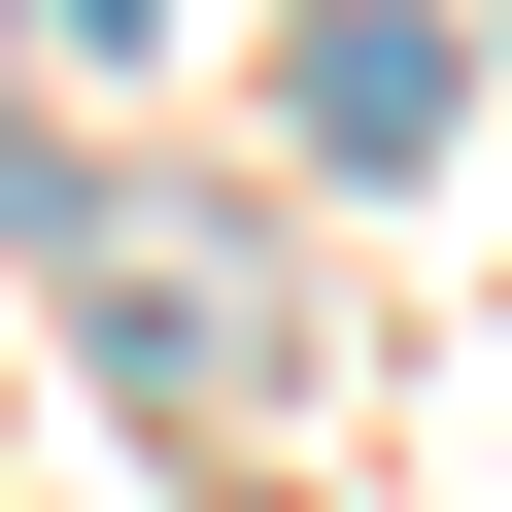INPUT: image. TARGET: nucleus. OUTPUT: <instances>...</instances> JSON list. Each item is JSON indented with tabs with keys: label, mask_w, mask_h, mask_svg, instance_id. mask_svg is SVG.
Instances as JSON below:
<instances>
[{
	"label": "nucleus",
	"mask_w": 512,
	"mask_h": 512,
	"mask_svg": "<svg viewBox=\"0 0 512 512\" xmlns=\"http://www.w3.org/2000/svg\"><path fill=\"white\" fill-rule=\"evenodd\" d=\"M308 137H342V171L444 137V0H308Z\"/></svg>",
	"instance_id": "obj_1"
}]
</instances>
